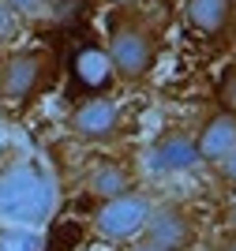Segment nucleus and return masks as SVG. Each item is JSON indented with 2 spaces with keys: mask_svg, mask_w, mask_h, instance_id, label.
<instances>
[{
  "mask_svg": "<svg viewBox=\"0 0 236 251\" xmlns=\"http://www.w3.org/2000/svg\"><path fill=\"white\" fill-rule=\"evenodd\" d=\"M161 56V38H157L150 15L139 8L116 11L105 30V64L113 79H120L124 86H139L150 79V72L157 68Z\"/></svg>",
  "mask_w": 236,
  "mask_h": 251,
  "instance_id": "obj_1",
  "label": "nucleus"
},
{
  "mask_svg": "<svg viewBox=\"0 0 236 251\" xmlns=\"http://www.w3.org/2000/svg\"><path fill=\"white\" fill-rule=\"evenodd\" d=\"M52 210V184L38 165H15L0 180V218L15 229H38Z\"/></svg>",
  "mask_w": 236,
  "mask_h": 251,
  "instance_id": "obj_2",
  "label": "nucleus"
},
{
  "mask_svg": "<svg viewBox=\"0 0 236 251\" xmlns=\"http://www.w3.org/2000/svg\"><path fill=\"white\" fill-rule=\"evenodd\" d=\"M52 52L49 49H11L0 56V105L19 109L34 101L52 79Z\"/></svg>",
  "mask_w": 236,
  "mask_h": 251,
  "instance_id": "obj_3",
  "label": "nucleus"
},
{
  "mask_svg": "<svg viewBox=\"0 0 236 251\" xmlns=\"http://www.w3.org/2000/svg\"><path fill=\"white\" fill-rule=\"evenodd\" d=\"M150 210H154V199L143 188H131V191H124V195H116V199L98 202V210H94V218H90V229H94L98 240L116 244V248L139 244L146 221H150Z\"/></svg>",
  "mask_w": 236,
  "mask_h": 251,
  "instance_id": "obj_4",
  "label": "nucleus"
},
{
  "mask_svg": "<svg viewBox=\"0 0 236 251\" xmlns=\"http://www.w3.org/2000/svg\"><path fill=\"white\" fill-rule=\"evenodd\" d=\"M139 244L154 251H191L199 244V218L184 202H154Z\"/></svg>",
  "mask_w": 236,
  "mask_h": 251,
  "instance_id": "obj_5",
  "label": "nucleus"
},
{
  "mask_svg": "<svg viewBox=\"0 0 236 251\" xmlns=\"http://www.w3.org/2000/svg\"><path fill=\"white\" fill-rule=\"evenodd\" d=\"M143 157L154 176H191L195 169H203L195 150V131H187V127H161L150 139Z\"/></svg>",
  "mask_w": 236,
  "mask_h": 251,
  "instance_id": "obj_6",
  "label": "nucleus"
},
{
  "mask_svg": "<svg viewBox=\"0 0 236 251\" xmlns=\"http://www.w3.org/2000/svg\"><path fill=\"white\" fill-rule=\"evenodd\" d=\"M124 127V109L116 98L109 94H94L82 98L79 105L68 116V131H72L79 143H90V147H102V143H113Z\"/></svg>",
  "mask_w": 236,
  "mask_h": 251,
  "instance_id": "obj_7",
  "label": "nucleus"
},
{
  "mask_svg": "<svg viewBox=\"0 0 236 251\" xmlns=\"http://www.w3.org/2000/svg\"><path fill=\"white\" fill-rule=\"evenodd\" d=\"M79 188L86 191L90 199L105 202V199H116L124 191H131L135 176H131V169H128V161H120V157H113V154H94V157H86V165H82Z\"/></svg>",
  "mask_w": 236,
  "mask_h": 251,
  "instance_id": "obj_8",
  "label": "nucleus"
},
{
  "mask_svg": "<svg viewBox=\"0 0 236 251\" xmlns=\"http://www.w3.org/2000/svg\"><path fill=\"white\" fill-rule=\"evenodd\" d=\"M195 150H199V161L210 165V169L217 161H225L236 150V116L225 113L221 105H217L214 113H206L203 124L195 127Z\"/></svg>",
  "mask_w": 236,
  "mask_h": 251,
  "instance_id": "obj_9",
  "label": "nucleus"
},
{
  "mask_svg": "<svg viewBox=\"0 0 236 251\" xmlns=\"http://www.w3.org/2000/svg\"><path fill=\"white\" fill-rule=\"evenodd\" d=\"M184 23L210 42H221L236 26V0H184Z\"/></svg>",
  "mask_w": 236,
  "mask_h": 251,
  "instance_id": "obj_10",
  "label": "nucleus"
},
{
  "mask_svg": "<svg viewBox=\"0 0 236 251\" xmlns=\"http://www.w3.org/2000/svg\"><path fill=\"white\" fill-rule=\"evenodd\" d=\"M23 23H52L56 19V8L60 0H4Z\"/></svg>",
  "mask_w": 236,
  "mask_h": 251,
  "instance_id": "obj_11",
  "label": "nucleus"
},
{
  "mask_svg": "<svg viewBox=\"0 0 236 251\" xmlns=\"http://www.w3.org/2000/svg\"><path fill=\"white\" fill-rule=\"evenodd\" d=\"M0 251H41V236L34 229H8L0 236Z\"/></svg>",
  "mask_w": 236,
  "mask_h": 251,
  "instance_id": "obj_12",
  "label": "nucleus"
},
{
  "mask_svg": "<svg viewBox=\"0 0 236 251\" xmlns=\"http://www.w3.org/2000/svg\"><path fill=\"white\" fill-rule=\"evenodd\" d=\"M217 101H221V109H225V113L236 116V60L225 64V68H221V75H217Z\"/></svg>",
  "mask_w": 236,
  "mask_h": 251,
  "instance_id": "obj_13",
  "label": "nucleus"
},
{
  "mask_svg": "<svg viewBox=\"0 0 236 251\" xmlns=\"http://www.w3.org/2000/svg\"><path fill=\"white\" fill-rule=\"evenodd\" d=\"M19 38H23V19L0 0V49H4V45H15Z\"/></svg>",
  "mask_w": 236,
  "mask_h": 251,
  "instance_id": "obj_14",
  "label": "nucleus"
},
{
  "mask_svg": "<svg viewBox=\"0 0 236 251\" xmlns=\"http://www.w3.org/2000/svg\"><path fill=\"white\" fill-rule=\"evenodd\" d=\"M214 176H217V184H221L225 191L236 195V150L225 157V161H217V165H214Z\"/></svg>",
  "mask_w": 236,
  "mask_h": 251,
  "instance_id": "obj_15",
  "label": "nucleus"
},
{
  "mask_svg": "<svg viewBox=\"0 0 236 251\" xmlns=\"http://www.w3.org/2000/svg\"><path fill=\"white\" fill-rule=\"evenodd\" d=\"M214 251H236V229H233V232H225V236L217 240V248H214Z\"/></svg>",
  "mask_w": 236,
  "mask_h": 251,
  "instance_id": "obj_16",
  "label": "nucleus"
},
{
  "mask_svg": "<svg viewBox=\"0 0 236 251\" xmlns=\"http://www.w3.org/2000/svg\"><path fill=\"white\" fill-rule=\"evenodd\" d=\"M109 8H116V11H131V8H139L143 0H105Z\"/></svg>",
  "mask_w": 236,
  "mask_h": 251,
  "instance_id": "obj_17",
  "label": "nucleus"
},
{
  "mask_svg": "<svg viewBox=\"0 0 236 251\" xmlns=\"http://www.w3.org/2000/svg\"><path fill=\"white\" fill-rule=\"evenodd\" d=\"M229 218H233V229H236V199H233V206H229Z\"/></svg>",
  "mask_w": 236,
  "mask_h": 251,
  "instance_id": "obj_18",
  "label": "nucleus"
},
{
  "mask_svg": "<svg viewBox=\"0 0 236 251\" xmlns=\"http://www.w3.org/2000/svg\"><path fill=\"white\" fill-rule=\"evenodd\" d=\"M131 251H154V248H146V244H131Z\"/></svg>",
  "mask_w": 236,
  "mask_h": 251,
  "instance_id": "obj_19",
  "label": "nucleus"
},
{
  "mask_svg": "<svg viewBox=\"0 0 236 251\" xmlns=\"http://www.w3.org/2000/svg\"><path fill=\"white\" fill-rule=\"evenodd\" d=\"M0 56H4V52H0Z\"/></svg>",
  "mask_w": 236,
  "mask_h": 251,
  "instance_id": "obj_20",
  "label": "nucleus"
}]
</instances>
